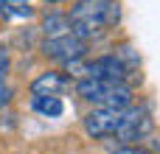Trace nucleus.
<instances>
[{
  "instance_id": "obj_1",
  "label": "nucleus",
  "mask_w": 160,
  "mask_h": 154,
  "mask_svg": "<svg viewBox=\"0 0 160 154\" xmlns=\"http://www.w3.org/2000/svg\"><path fill=\"white\" fill-rule=\"evenodd\" d=\"M76 93L79 98L98 104V107H112V109H127L132 104V87L127 81H104V79H93L84 76L76 81Z\"/></svg>"
},
{
  "instance_id": "obj_2",
  "label": "nucleus",
  "mask_w": 160,
  "mask_h": 154,
  "mask_svg": "<svg viewBox=\"0 0 160 154\" xmlns=\"http://www.w3.org/2000/svg\"><path fill=\"white\" fill-rule=\"evenodd\" d=\"M118 20H121L118 0H73L70 6V22H96L101 28H110Z\"/></svg>"
},
{
  "instance_id": "obj_3",
  "label": "nucleus",
  "mask_w": 160,
  "mask_h": 154,
  "mask_svg": "<svg viewBox=\"0 0 160 154\" xmlns=\"http://www.w3.org/2000/svg\"><path fill=\"white\" fill-rule=\"evenodd\" d=\"M42 53L53 62H65V65H76L87 56V42L79 39L73 31L59 34V36H45L42 42Z\"/></svg>"
},
{
  "instance_id": "obj_4",
  "label": "nucleus",
  "mask_w": 160,
  "mask_h": 154,
  "mask_svg": "<svg viewBox=\"0 0 160 154\" xmlns=\"http://www.w3.org/2000/svg\"><path fill=\"white\" fill-rule=\"evenodd\" d=\"M152 132V118H149V112L143 109V107H127L124 112H121V123H118V129H115V137L121 140V143H138V140H143L146 135Z\"/></svg>"
},
{
  "instance_id": "obj_5",
  "label": "nucleus",
  "mask_w": 160,
  "mask_h": 154,
  "mask_svg": "<svg viewBox=\"0 0 160 154\" xmlns=\"http://www.w3.org/2000/svg\"><path fill=\"white\" fill-rule=\"evenodd\" d=\"M121 112L124 109H112V107H96L93 112L84 115V132L93 137V140H101V137H112L118 123H121Z\"/></svg>"
},
{
  "instance_id": "obj_6",
  "label": "nucleus",
  "mask_w": 160,
  "mask_h": 154,
  "mask_svg": "<svg viewBox=\"0 0 160 154\" xmlns=\"http://www.w3.org/2000/svg\"><path fill=\"white\" fill-rule=\"evenodd\" d=\"M79 73L93 76V79H104V81H127L129 67L121 62V56H98L93 62H84L79 67Z\"/></svg>"
},
{
  "instance_id": "obj_7",
  "label": "nucleus",
  "mask_w": 160,
  "mask_h": 154,
  "mask_svg": "<svg viewBox=\"0 0 160 154\" xmlns=\"http://www.w3.org/2000/svg\"><path fill=\"white\" fill-rule=\"evenodd\" d=\"M70 87V79L59 70H48V73H39L34 81H31V95H59L62 90Z\"/></svg>"
},
{
  "instance_id": "obj_8",
  "label": "nucleus",
  "mask_w": 160,
  "mask_h": 154,
  "mask_svg": "<svg viewBox=\"0 0 160 154\" xmlns=\"http://www.w3.org/2000/svg\"><path fill=\"white\" fill-rule=\"evenodd\" d=\"M31 109L42 118H59L65 112V101L59 95H34L31 98Z\"/></svg>"
},
{
  "instance_id": "obj_9",
  "label": "nucleus",
  "mask_w": 160,
  "mask_h": 154,
  "mask_svg": "<svg viewBox=\"0 0 160 154\" xmlns=\"http://www.w3.org/2000/svg\"><path fill=\"white\" fill-rule=\"evenodd\" d=\"M70 14H65V11H51V14H45V20H42V34L45 36H59V34H68L70 31Z\"/></svg>"
},
{
  "instance_id": "obj_10",
  "label": "nucleus",
  "mask_w": 160,
  "mask_h": 154,
  "mask_svg": "<svg viewBox=\"0 0 160 154\" xmlns=\"http://www.w3.org/2000/svg\"><path fill=\"white\" fill-rule=\"evenodd\" d=\"M11 98H14V90H11L8 84H3V81H0V107H8V104H11Z\"/></svg>"
},
{
  "instance_id": "obj_11",
  "label": "nucleus",
  "mask_w": 160,
  "mask_h": 154,
  "mask_svg": "<svg viewBox=\"0 0 160 154\" xmlns=\"http://www.w3.org/2000/svg\"><path fill=\"white\" fill-rule=\"evenodd\" d=\"M8 65H11V62H8V51H6V48H0V81L6 79V73H8Z\"/></svg>"
},
{
  "instance_id": "obj_12",
  "label": "nucleus",
  "mask_w": 160,
  "mask_h": 154,
  "mask_svg": "<svg viewBox=\"0 0 160 154\" xmlns=\"http://www.w3.org/2000/svg\"><path fill=\"white\" fill-rule=\"evenodd\" d=\"M112 154H152V152H149V149H141V146H129V143H127V146H121L118 152H112Z\"/></svg>"
},
{
  "instance_id": "obj_13",
  "label": "nucleus",
  "mask_w": 160,
  "mask_h": 154,
  "mask_svg": "<svg viewBox=\"0 0 160 154\" xmlns=\"http://www.w3.org/2000/svg\"><path fill=\"white\" fill-rule=\"evenodd\" d=\"M48 3H70V0H48Z\"/></svg>"
},
{
  "instance_id": "obj_14",
  "label": "nucleus",
  "mask_w": 160,
  "mask_h": 154,
  "mask_svg": "<svg viewBox=\"0 0 160 154\" xmlns=\"http://www.w3.org/2000/svg\"><path fill=\"white\" fill-rule=\"evenodd\" d=\"M20 3H28V0H20Z\"/></svg>"
}]
</instances>
